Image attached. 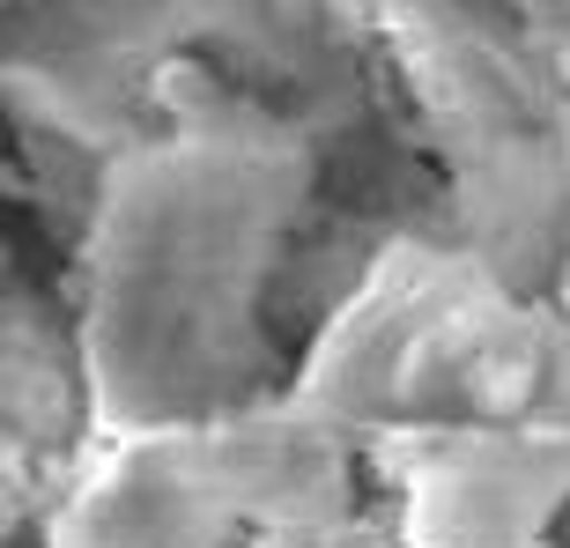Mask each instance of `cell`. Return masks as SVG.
I'll return each mask as SVG.
<instances>
[{
  "mask_svg": "<svg viewBox=\"0 0 570 548\" xmlns=\"http://www.w3.org/2000/svg\"><path fill=\"white\" fill-rule=\"evenodd\" d=\"M170 127L105 170L82 274L89 401L119 438L208 430L267 393L259 296L312 200V141L253 105L170 82Z\"/></svg>",
  "mask_w": 570,
  "mask_h": 548,
  "instance_id": "cell-1",
  "label": "cell"
},
{
  "mask_svg": "<svg viewBox=\"0 0 570 548\" xmlns=\"http://www.w3.org/2000/svg\"><path fill=\"white\" fill-rule=\"evenodd\" d=\"M289 401L356 430L570 438V319L466 245H385Z\"/></svg>",
  "mask_w": 570,
  "mask_h": 548,
  "instance_id": "cell-2",
  "label": "cell"
},
{
  "mask_svg": "<svg viewBox=\"0 0 570 548\" xmlns=\"http://www.w3.org/2000/svg\"><path fill=\"white\" fill-rule=\"evenodd\" d=\"M430 119L460 245L519 290L570 267V75L519 0H371Z\"/></svg>",
  "mask_w": 570,
  "mask_h": 548,
  "instance_id": "cell-3",
  "label": "cell"
},
{
  "mask_svg": "<svg viewBox=\"0 0 570 548\" xmlns=\"http://www.w3.org/2000/svg\"><path fill=\"white\" fill-rule=\"evenodd\" d=\"M348 519V430L304 401H259L208 430L134 438L89 489L67 548H237L245 534H334Z\"/></svg>",
  "mask_w": 570,
  "mask_h": 548,
  "instance_id": "cell-4",
  "label": "cell"
},
{
  "mask_svg": "<svg viewBox=\"0 0 570 548\" xmlns=\"http://www.w3.org/2000/svg\"><path fill=\"white\" fill-rule=\"evenodd\" d=\"M312 0H30L8 30V89L75 134H119L148 89L178 82V52L296 60Z\"/></svg>",
  "mask_w": 570,
  "mask_h": 548,
  "instance_id": "cell-5",
  "label": "cell"
},
{
  "mask_svg": "<svg viewBox=\"0 0 570 548\" xmlns=\"http://www.w3.org/2000/svg\"><path fill=\"white\" fill-rule=\"evenodd\" d=\"M570 497V438H438L415 474L423 548H541Z\"/></svg>",
  "mask_w": 570,
  "mask_h": 548,
  "instance_id": "cell-6",
  "label": "cell"
}]
</instances>
